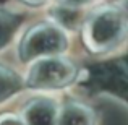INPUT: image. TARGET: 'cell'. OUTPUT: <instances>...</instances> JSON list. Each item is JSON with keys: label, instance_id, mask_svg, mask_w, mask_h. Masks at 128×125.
<instances>
[{"label": "cell", "instance_id": "cell-11", "mask_svg": "<svg viewBox=\"0 0 128 125\" xmlns=\"http://www.w3.org/2000/svg\"><path fill=\"white\" fill-rule=\"evenodd\" d=\"M63 5H70V7H80V5H84V3L91 2V0H62Z\"/></svg>", "mask_w": 128, "mask_h": 125}, {"label": "cell", "instance_id": "cell-10", "mask_svg": "<svg viewBox=\"0 0 128 125\" xmlns=\"http://www.w3.org/2000/svg\"><path fill=\"white\" fill-rule=\"evenodd\" d=\"M118 10L122 12V15L125 16V20H126V23H128V0H120Z\"/></svg>", "mask_w": 128, "mask_h": 125}, {"label": "cell", "instance_id": "cell-12", "mask_svg": "<svg viewBox=\"0 0 128 125\" xmlns=\"http://www.w3.org/2000/svg\"><path fill=\"white\" fill-rule=\"evenodd\" d=\"M23 3H26V5H42L44 2H47V0H21Z\"/></svg>", "mask_w": 128, "mask_h": 125}, {"label": "cell", "instance_id": "cell-8", "mask_svg": "<svg viewBox=\"0 0 128 125\" xmlns=\"http://www.w3.org/2000/svg\"><path fill=\"white\" fill-rule=\"evenodd\" d=\"M18 18L12 13L0 10V50L12 41L16 28H18Z\"/></svg>", "mask_w": 128, "mask_h": 125}, {"label": "cell", "instance_id": "cell-9", "mask_svg": "<svg viewBox=\"0 0 128 125\" xmlns=\"http://www.w3.org/2000/svg\"><path fill=\"white\" fill-rule=\"evenodd\" d=\"M0 125H24L20 115L15 114H2L0 115Z\"/></svg>", "mask_w": 128, "mask_h": 125}, {"label": "cell", "instance_id": "cell-4", "mask_svg": "<svg viewBox=\"0 0 128 125\" xmlns=\"http://www.w3.org/2000/svg\"><path fill=\"white\" fill-rule=\"evenodd\" d=\"M20 117L24 125H57L58 109L52 99L36 97L23 107Z\"/></svg>", "mask_w": 128, "mask_h": 125}, {"label": "cell", "instance_id": "cell-2", "mask_svg": "<svg viewBox=\"0 0 128 125\" xmlns=\"http://www.w3.org/2000/svg\"><path fill=\"white\" fill-rule=\"evenodd\" d=\"M68 47L66 34L54 21H41L26 29L18 46V57L21 62L39 60L44 57H55Z\"/></svg>", "mask_w": 128, "mask_h": 125}, {"label": "cell", "instance_id": "cell-1", "mask_svg": "<svg viewBox=\"0 0 128 125\" xmlns=\"http://www.w3.org/2000/svg\"><path fill=\"white\" fill-rule=\"evenodd\" d=\"M83 42L94 54H106L115 49L128 33V23L118 7L104 5L94 8L83 20Z\"/></svg>", "mask_w": 128, "mask_h": 125}, {"label": "cell", "instance_id": "cell-7", "mask_svg": "<svg viewBox=\"0 0 128 125\" xmlns=\"http://www.w3.org/2000/svg\"><path fill=\"white\" fill-rule=\"evenodd\" d=\"M52 16H54V23L60 28H68V29H76L78 25L81 23L83 20L81 15H80L78 8L76 7H70V5H60L55 7L52 10Z\"/></svg>", "mask_w": 128, "mask_h": 125}, {"label": "cell", "instance_id": "cell-5", "mask_svg": "<svg viewBox=\"0 0 128 125\" xmlns=\"http://www.w3.org/2000/svg\"><path fill=\"white\" fill-rule=\"evenodd\" d=\"M57 125H96V115L86 104L66 102L58 110Z\"/></svg>", "mask_w": 128, "mask_h": 125}, {"label": "cell", "instance_id": "cell-3", "mask_svg": "<svg viewBox=\"0 0 128 125\" xmlns=\"http://www.w3.org/2000/svg\"><path fill=\"white\" fill-rule=\"evenodd\" d=\"M78 68L65 57H44L31 65L26 86L32 89H60L75 81Z\"/></svg>", "mask_w": 128, "mask_h": 125}, {"label": "cell", "instance_id": "cell-6", "mask_svg": "<svg viewBox=\"0 0 128 125\" xmlns=\"http://www.w3.org/2000/svg\"><path fill=\"white\" fill-rule=\"evenodd\" d=\"M23 88L20 75L13 68L0 63V104L13 97Z\"/></svg>", "mask_w": 128, "mask_h": 125}]
</instances>
